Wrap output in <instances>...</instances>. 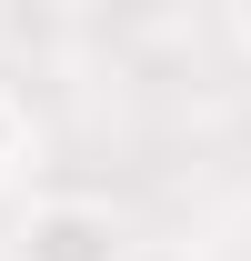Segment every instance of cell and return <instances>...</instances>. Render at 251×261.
Returning <instances> with one entry per match:
<instances>
[{
  "instance_id": "1",
  "label": "cell",
  "mask_w": 251,
  "mask_h": 261,
  "mask_svg": "<svg viewBox=\"0 0 251 261\" xmlns=\"http://www.w3.org/2000/svg\"><path fill=\"white\" fill-rule=\"evenodd\" d=\"M10 261H141V231L101 191H40L10 221Z\"/></svg>"
},
{
  "instance_id": "4",
  "label": "cell",
  "mask_w": 251,
  "mask_h": 261,
  "mask_svg": "<svg viewBox=\"0 0 251 261\" xmlns=\"http://www.w3.org/2000/svg\"><path fill=\"white\" fill-rule=\"evenodd\" d=\"M141 261H191V251H161V241H141Z\"/></svg>"
},
{
  "instance_id": "3",
  "label": "cell",
  "mask_w": 251,
  "mask_h": 261,
  "mask_svg": "<svg viewBox=\"0 0 251 261\" xmlns=\"http://www.w3.org/2000/svg\"><path fill=\"white\" fill-rule=\"evenodd\" d=\"M211 10H221V31H231V40L251 50V0H211Z\"/></svg>"
},
{
  "instance_id": "2",
  "label": "cell",
  "mask_w": 251,
  "mask_h": 261,
  "mask_svg": "<svg viewBox=\"0 0 251 261\" xmlns=\"http://www.w3.org/2000/svg\"><path fill=\"white\" fill-rule=\"evenodd\" d=\"M31 111H20V91H10V81H0V191H10V181H20V171H31Z\"/></svg>"
}]
</instances>
